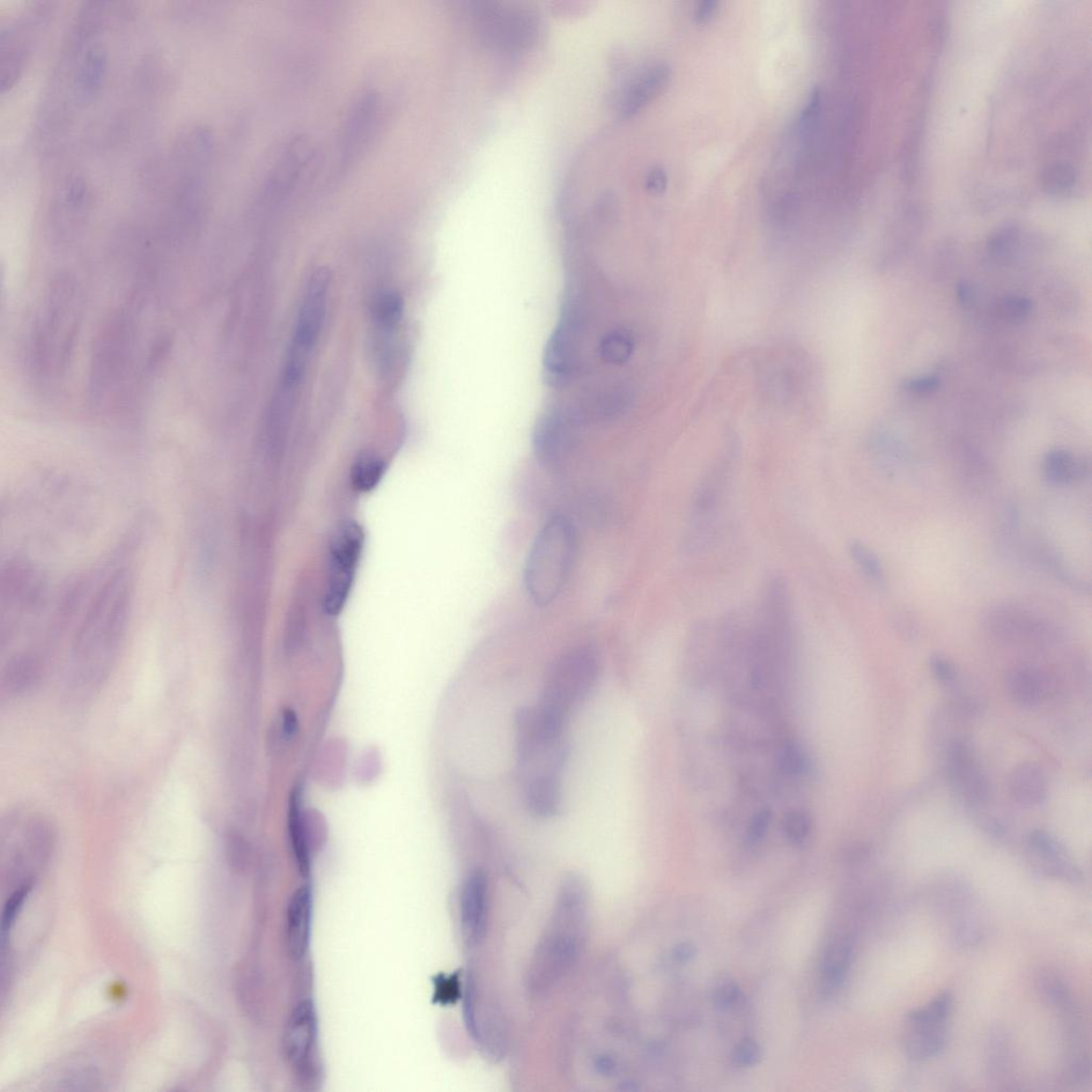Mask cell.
<instances>
[{
	"label": "cell",
	"mask_w": 1092,
	"mask_h": 1092,
	"mask_svg": "<svg viewBox=\"0 0 1092 1092\" xmlns=\"http://www.w3.org/2000/svg\"><path fill=\"white\" fill-rule=\"evenodd\" d=\"M330 281V273L324 268L317 269L308 280L285 364L284 381L289 387L301 380L319 342L327 311Z\"/></svg>",
	"instance_id": "obj_5"
},
{
	"label": "cell",
	"mask_w": 1092,
	"mask_h": 1092,
	"mask_svg": "<svg viewBox=\"0 0 1092 1092\" xmlns=\"http://www.w3.org/2000/svg\"><path fill=\"white\" fill-rule=\"evenodd\" d=\"M1028 853L1031 865L1040 873L1072 884L1083 882L1079 866L1054 836L1043 830L1031 832L1028 839Z\"/></svg>",
	"instance_id": "obj_12"
},
{
	"label": "cell",
	"mask_w": 1092,
	"mask_h": 1092,
	"mask_svg": "<svg viewBox=\"0 0 1092 1092\" xmlns=\"http://www.w3.org/2000/svg\"><path fill=\"white\" fill-rule=\"evenodd\" d=\"M853 563L858 566L866 578L878 587L885 585V573L880 559L866 544L853 541L848 546Z\"/></svg>",
	"instance_id": "obj_28"
},
{
	"label": "cell",
	"mask_w": 1092,
	"mask_h": 1092,
	"mask_svg": "<svg viewBox=\"0 0 1092 1092\" xmlns=\"http://www.w3.org/2000/svg\"><path fill=\"white\" fill-rule=\"evenodd\" d=\"M313 916V894L309 885H301L293 892L286 911L285 940L292 958H304L307 953Z\"/></svg>",
	"instance_id": "obj_17"
},
{
	"label": "cell",
	"mask_w": 1092,
	"mask_h": 1092,
	"mask_svg": "<svg viewBox=\"0 0 1092 1092\" xmlns=\"http://www.w3.org/2000/svg\"><path fill=\"white\" fill-rule=\"evenodd\" d=\"M646 186L653 194H662L668 186V175L665 169L654 167L648 172Z\"/></svg>",
	"instance_id": "obj_40"
},
{
	"label": "cell",
	"mask_w": 1092,
	"mask_h": 1092,
	"mask_svg": "<svg viewBox=\"0 0 1092 1092\" xmlns=\"http://www.w3.org/2000/svg\"><path fill=\"white\" fill-rule=\"evenodd\" d=\"M307 824L301 811L300 789L296 787L290 797L289 831L293 857L302 875H307L311 868V847Z\"/></svg>",
	"instance_id": "obj_21"
},
{
	"label": "cell",
	"mask_w": 1092,
	"mask_h": 1092,
	"mask_svg": "<svg viewBox=\"0 0 1092 1092\" xmlns=\"http://www.w3.org/2000/svg\"><path fill=\"white\" fill-rule=\"evenodd\" d=\"M476 11L479 31L498 48L520 49L534 43L540 33V18L528 7L486 2Z\"/></svg>",
	"instance_id": "obj_7"
},
{
	"label": "cell",
	"mask_w": 1092,
	"mask_h": 1092,
	"mask_svg": "<svg viewBox=\"0 0 1092 1092\" xmlns=\"http://www.w3.org/2000/svg\"><path fill=\"white\" fill-rule=\"evenodd\" d=\"M1042 183L1047 193L1062 195L1072 190L1075 184V170L1067 162H1057L1047 166L1043 172Z\"/></svg>",
	"instance_id": "obj_29"
},
{
	"label": "cell",
	"mask_w": 1092,
	"mask_h": 1092,
	"mask_svg": "<svg viewBox=\"0 0 1092 1092\" xmlns=\"http://www.w3.org/2000/svg\"><path fill=\"white\" fill-rule=\"evenodd\" d=\"M579 551L578 528L562 513L539 529L524 566V587L537 607L554 603L569 584Z\"/></svg>",
	"instance_id": "obj_2"
},
{
	"label": "cell",
	"mask_w": 1092,
	"mask_h": 1092,
	"mask_svg": "<svg viewBox=\"0 0 1092 1092\" xmlns=\"http://www.w3.org/2000/svg\"><path fill=\"white\" fill-rule=\"evenodd\" d=\"M1044 470L1047 481L1052 484L1069 485L1083 478L1088 468L1068 450L1054 449L1045 456Z\"/></svg>",
	"instance_id": "obj_22"
},
{
	"label": "cell",
	"mask_w": 1092,
	"mask_h": 1092,
	"mask_svg": "<svg viewBox=\"0 0 1092 1092\" xmlns=\"http://www.w3.org/2000/svg\"><path fill=\"white\" fill-rule=\"evenodd\" d=\"M319 1022L312 1001L305 1000L293 1008L287 1022L283 1049L291 1067L301 1077L312 1075L316 1069Z\"/></svg>",
	"instance_id": "obj_9"
},
{
	"label": "cell",
	"mask_w": 1092,
	"mask_h": 1092,
	"mask_svg": "<svg viewBox=\"0 0 1092 1092\" xmlns=\"http://www.w3.org/2000/svg\"><path fill=\"white\" fill-rule=\"evenodd\" d=\"M741 995V989L735 983H727L716 989L713 1001L716 1008L727 1010L731 1008Z\"/></svg>",
	"instance_id": "obj_39"
},
{
	"label": "cell",
	"mask_w": 1092,
	"mask_h": 1092,
	"mask_svg": "<svg viewBox=\"0 0 1092 1092\" xmlns=\"http://www.w3.org/2000/svg\"><path fill=\"white\" fill-rule=\"evenodd\" d=\"M577 427L575 420L563 412L546 413L538 420L533 434L537 459L546 468H562L577 445Z\"/></svg>",
	"instance_id": "obj_11"
},
{
	"label": "cell",
	"mask_w": 1092,
	"mask_h": 1092,
	"mask_svg": "<svg viewBox=\"0 0 1092 1092\" xmlns=\"http://www.w3.org/2000/svg\"><path fill=\"white\" fill-rule=\"evenodd\" d=\"M78 294L73 279H58L35 328L34 358L38 372L48 379L61 377L68 364L78 329Z\"/></svg>",
	"instance_id": "obj_3"
},
{
	"label": "cell",
	"mask_w": 1092,
	"mask_h": 1092,
	"mask_svg": "<svg viewBox=\"0 0 1092 1092\" xmlns=\"http://www.w3.org/2000/svg\"><path fill=\"white\" fill-rule=\"evenodd\" d=\"M297 714L292 708L285 707L282 713L281 730L285 740H291L299 731Z\"/></svg>",
	"instance_id": "obj_41"
},
{
	"label": "cell",
	"mask_w": 1092,
	"mask_h": 1092,
	"mask_svg": "<svg viewBox=\"0 0 1092 1092\" xmlns=\"http://www.w3.org/2000/svg\"><path fill=\"white\" fill-rule=\"evenodd\" d=\"M697 954V949L690 942H683L678 944L674 951V956L677 962H686L691 961Z\"/></svg>",
	"instance_id": "obj_44"
},
{
	"label": "cell",
	"mask_w": 1092,
	"mask_h": 1092,
	"mask_svg": "<svg viewBox=\"0 0 1092 1092\" xmlns=\"http://www.w3.org/2000/svg\"><path fill=\"white\" fill-rule=\"evenodd\" d=\"M403 314V300L395 292H382L375 297L372 305L373 320L379 329H393L400 323Z\"/></svg>",
	"instance_id": "obj_25"
},
{
	"label": "cell",
	"mask_w": 1092,
	"mask_h": 1092,
	"mask_svg": "<svg viewBox=\"0 0 1092 1092\" xmlns=\"http://www.w3.org/2000/svg\"><path fill=\"white\" fill-rule=\"evenodd\" d=\"M673 72L665 62H655L646 66L627 84L620 99V113L631 116L643 109L648 102L658 97L670 83Z\"/></svg>",
	"instance_id": "obj_18"
},
{
	"label": "cell",
	"mask_w": 1092,
	"mask_h": 1092,
	"mask_svg": "<svg viewBox=\"0 0 1092 1092\" xmlns=\"http://www.w3.org/2000/svg\"><path fill=\"white\" fill-rule=\"evenodd\" d=\"M599 673L600 661L594 648L589 646L569 648L549 668L538 705L566 722L573 708L593 690Z\"/></svg>",
	"instance_id": "obj_4"
},
{
	"label": "cell",
	"mask_w": 1092,
	"mask_h": 1092,
	"mask_svg": "<svg viewBox=\"0 0 1092 1092\" xmlns=\"http://www.w3.org/2000/svg\"><path fill=\"white\" fill-rule=\"evenodd\" d=\"M364 533L356 522H346L335 531L330 543L328 581L353 584L354 573L363 551Z\"/></svg>",
	"instance_id": "obj_15"
},
{
	"label": "cell",
	"mask_w": 1092,
	"mask_h": 1092,
	"mask_svg": "<svg viewBox=\"0 0 1092 1092\" xmlns=\"http://www.w3.org/2000/svg\"><path fill=\"white\" fill-rule=\"evenodd\" d=\"M730 476L729 463L722 460L699 484L692 500L691 527L686 546L698 549L712 538Z\"/></svg>",
	"instance_id": "obj_8"
},
{
	"label": "cell",
	"mask_w": 1092,
	"mask_h": 1092,
	"mask_svg": "<svg viewBox=\"0 0 1092 1092\" xmlns=\"http://www.w3.org/2000/svg\"><path fill=\"white\" fill-rule=\"evenodd\" d=\"M488 907V880L483 870L475 869L464 880L460 897L461 928L470 946L484 938Z\"/></svg>",
	"instance_id": "obj_13"
},
{
	"label": "cell",
	"mask_w": 1092,
	"mask_h": 1092,
	"mask_svg": "<svg viewBox=\"0 0 1092 1092\" xmlns=\"http://www.w3.org/2000/svg\"><path fill=\"white\" fill-rule=\"evenodd\" d=\"M939 387L940 379L936 375H924V377L906 379L902 383L903 389L914 395L933 394Z\"/></svg>",
	"instance_id": "obj_38"
},
{
	"label": "cell",
	"mask_w": 1092,
	"mask_h": 1092,
	"mask_svg": "<svg viewBox=\"0 0 1092 1092\" xmlns=\"http://www.w3.org/2000/svg\"><path fill=\"white\" fill-rule=\"evenodd\" d=\"M853 949L850 943L840 942L831 947L823 961L822 972L825 987L836 990L844 983L852 963Z\"/></svg>",
	"instance_id": "obj_23"
},
{
	"label": "cell",
	"mask_w": 1092,
	"mask_h": 1092,
	"mask_svg": "<svg viewBox=\"0 0 1092 1092\" xmlns=\"http://www.w3.org/2000/svg\"><path fill=\"white\" fill-rule=\"evenodd\" d=\"M1008 789L1012 799L1025 808L1040 806L1049 792L1044 772L1034 763L1016 766L1009 773Z\"/></svg>",
	"instance_id": "obj_19"
},
{
	"label": "cell",
	"mask_w": 1092,
	"mask_h": 1092,
	"mask_svg": "<svg viewBox=\"0 0 1092 1092\" xmlns=\"http://www.w3.org/2000/svg\"><path fill=\"white\" fill-rule=\"evenodd\" d=\"M38 676L39 670L35 663L25 659L17 660L6 670L5 688L13 695H21L34 688Z\"/></svg>",
	"instance_id": "obj_27"
},
{
	"label": "cell",
	"mask_w": 1092,
	"mask_h": 1092,
	"mask_svg": "<svg viewBox=\"0 0 1092 1092\" xmlns=\"http://www.w3.org/2000/svg\"><path fill=\"white\" fill-rule=\"evenodd\" d=\"M578 360V344L572 324L560 323L546 345L544 373L552 387L563 388L573 377Z\"/></svg>",
	"instance_id": "obj_14"
},
{
	"label": "cell",
	"mask_w": 1092,
	"mask_h": 1092,
	"mask_svg": "<svg viewBox=\"0 0 1092 1092\" xmlns=\"http://www.w3.org/2000/svg\"><path fill=\"white\" fill-rule=\"evenodd\" d=\"M947 774L951 787L970 806H984L990 799V784L968 742L958 739L949 743Z\"/></svg>",
	"instance_id": "obj_10"
},
{
	"label": "cell",
	"mask_w": 1092,
	"mask_h": 1092,
	"mask_svg": "<svg viewBox=\"0 0 1092 1092\" xmlns=\"http://www.w3.org/2000/svg\"><path fill=\"white\" fill-rule=\"evenodd\" d=\"M953 1008L954 996L942 991L924 1006L907 1015L904 1050L908 1058L926 1061L938 1057L946 1046Z\"/></svg>",
	"instance_id": "obj_6"
},
{
	"label": "cell",
	"mask_w": 1092,
	"mask_h": 1092,
	"mask_svg": "<svg viewBox=\"0 0 1092 1092\" xmlns=\"http://www.w3.org/2000/svg\"><path fill=\"white\" fill-rule=\"evenodd\" d=\"M32 889L33 882L26 881L18 890L14 891L9 899L7 900L2 917L3 942H5L7 935H9L14 923H16L19 913L21 908H23L25 900Z\"/></svg>",
	"instance_id": "obj_30"
},
{
	"label": "cell",
	"mask_w": 1092,
	"mask_h": 1092,
	"mask_svg": "<svg viewBox=\"0 0 1092 1092\" xmlns=\"http://www.w3.org/2000/svg\"><path fill=\"white\" fill-rule=\"evenodd\" d=\"M771 811L762 809L751 817L748 826V842L751 845H756L765 838L767 832L771 827Z\"/></svg>",
	"instance_id": "obj_35"
},
{
	"label": "cell",
	"mask_w": 1092,
	"mask_h": 1092,
	"mask_svg": "<svg viewBox=\"0 0 1092 1092\" xmlns=\"http://www.w3.org/2000/svg\"><path fill=\"white\" fill-rule=\"evenodd\" d=\"M932 673L935 680L943 685H953L957 681V670L953 663L941 655H934L931 661Z\"/></svg>",
	"instance_id": "obj_37"
},
{
	"label": "cell",
	"mask_w": 1092,
	"mask_h": 1092,
	"mask_svg": "<svg viewBox=\"0 0 1092 1092\" xmlns=\"http://www.w3.org/2000/svg\"><path fill=\"white\" fill-rule=\"evenodd\" d=\"M225 853L227 861L234 869L242 870L246 867L249 848L246 839L239 833L236 831L227 833L225 837Z\"/></svg>",
	"instance_id": "obj_33"
},
{
	"label": "cell",
	"mask_w": 1092,
	"mask_h": 1092,
	"mask_svg": "<svg viewBox=\"0 0 1092 1092\" xmlns=\"http://www.w3.org/2000/svg\"><path fill=\"white\" fill-rule=\"evenodd\" d=\"M634 339L629 331L617 329L605 335L600 345L601 357L608 364L622 365L632 357Z\"/></svg>",
	"instance_id": "obj_26"
},
{
	"label": "cell",
	"mask_w": 1092,
	"mask_h": 1092,
	"mask_svg": "<svg viewBox=\"0 0 1092 1092\" xmlns=\"http://www.w3.org/2000/svg\"><path fill=\"white\" fill-rule=\"evenodd\" d=\"M784 831L786 839L795 845L806 842L812 832V819L806 812L794 810L785 817Z\"/></svg>",
	"instance_id": "obj_31"
},
{
	"label": "cell",
	"mask_w": 1092,
	"mask_h": 1092,
	"mask_svg": "<svg viewBox=\"0 0 1092 1092\" xmlns=\"http://www.w3.org/2000/svg\"><path fill=\"white\" fill-rule=\"evenodd\" d=\"M457 993H458V987H457L455 979L438 980L437 999L440 1002H450L456 998Z\"/></svg>",
	"instance_id": "obj_43"
},
{
	"label": "cell",
	"mask_w": 1092,
	"mask_h": 1092,
	"mask_svg": "<svg viewBox=\"0 0 1092 1092\" xmlns=\"http://www.w3.org/2000/svg\"><path fill=\"white\" fill-rule=\"evenodd\" d=\"M1017 234V231L1014 225H1006L1000 228L988 240L989 253L994 255L1006 253V251L1014 245Z\"/></svg>",
	"instance_id": "obj_36"
},
{
	"label": "cell",
	"mask_w": 1092,
	"mask_h": 1092,
	"mask_svg": "<svg viewBox=\"0 0 1092 1092\" xmlns=\"http://www.w3.org/2000/svg\"><path fill=\"white\" fill-rule=\"evenodd\" d=\"M957 296L962 305H970L972 300V290L970 289V286L965 283L959 284L957 287Z\"/></svg>",
	"instance_id": "obj_45"
},
{
	"label": "cell",
	"mask_w": 1092,
	"mask_h": 1092,
	"mask_svg": "<svg viewBox=\"0 0 1092 1092\" xmlns=\"http://www.w3.org/2000/svg\"><path fill=\"white\" fill-rule=\"evenodd\" d=\"M719 3L716 0H705L701 3L695 12V19L698 24L704 25L711 21L718 11Z\"/></svg>",
	"instance_id": "obj_42"
},
{
	"label": "cell",
	"mask_w": 1092,
	"mask_h": 1092,
	"mask_svg": "<svg viewBox=\"0 0 1092 1092\" xmlns=\"http://www.w3.org/2000/svg\"><path fill=\"white\" fill-rule=\"evenodd\" d=\"M1031 301L1023 296H1006L999 305V312L1003 320L1012 323H1021L1028 319L1031 312Z\"/></svg>",
	"instance_id": "obj_32"
},
{
	"label": "cell",
	"mask_w": 1092,
	"mask_h": 1092,
	"mask_svg": "<svg viewBox=\"0 0 1092 1092\" xmlns=\"http://www.w3.org/2000/svg\"><path fill=\"white\" fill-rule=\"evenodd\" d=\"M551 921L548 932L539 944L529 973V984L536 992L554 986L577 962L585 942L587 903L584 884L571 877Z\"/></svg>",
	"instance_id": "obj_1"
},
{
	"label": "cell",
	"mask_w": 1092,
	"mask_h": 1092,
	"mask_svg": "<svg viewBox=\"0 0 1092 1092\" xmlns=\"http://www.w3.org/2000/svg\"><path fill=\"white\" fill-rule=\"evenodd\" d=\"M1006 695L1017 706L1031 708L1042 703L1046 682L1042 671L1029 665L1015 666L1005 676Z\"/></svg>",
	"instance_id": "obj_20"
},
{
	"label": "cell",
	"mask_w": 1092,
	"mask_h": 1092,
	"mask_svg": "<svg viewBox=\"0 0 1092 1092\" xmlns=\"http://www.w3.org/2000/svg\"><path fill=\"white\" fill-rule=\"evenodd\" d=\"M761 1047L755 1039L744 1038L734 1050V1060L737 1065L743 1067H751L758 1064L761 1059Z\"/></svg>",
	"instance_id": "obj_34"
},
{
	"label": "cell",
	"mask_w": 1092,
	"mask_h": 1092,
	"mask_svg": "<svg viewBox=\"0 0 1092 1092\" xmlns=\"http://www.w3.org/2000/svg\"><path fill=\"white\" fill-rule=\"evenodd\" d=\"M377 95L373 92L362 95L356 105L353 106L348 119H347L341 143V158H339L341 166L339 167L343 170L349 167L353 158L356 159L362 146H364L370 138L375 116H377Z\"/></svg>",
	"instance_id": "obj_16"
},
{
	"label": "cell",
	"mask_w": 1092,
	"mask_h": 1092,
	"mask_svg": "<svg viewBox=\"0 0 1092 1092\" xmlns=\"http://www.w3.org/2000/svg\"><path fill=\"white\" fill-rule=\"evenodd\" d=\"M387 466L379 457L364 455L353 464L351 483L359 492H370L377 486L385 475Z\"/></svg>",
	"instance_id": "obj_24"
}]
</instances>
